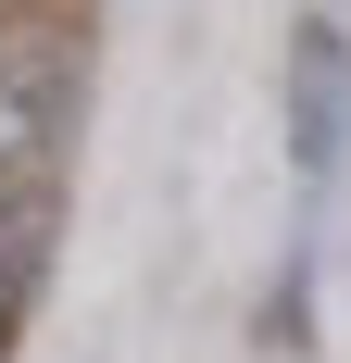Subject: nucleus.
I'll use <instances>...</instances> for the list:
<instances>
[{
    "mask_svg": "<svg viewBox=\"0 0 351 363\" xmlns=\"http://www.w3.org/2000/svg\"><path fill=\"white\" fill-rule=\"evenodd\" d=\"M276 113H288V176L326 201L339 163H351V26H339V13H301V26H288Z\"/></svg>",
    "mask_w": 351,
    "mask_h": 363,
    "instance_id": "f257e3e1",
    "label": "nucleus"
},
{
    "mask_svg": "<svg viewBox=\"0 0 351 363\" xmlns=\"http://www.w3.org/2000/svg\"><path fill=\"white\" fill-rule=\"evenodd\" d=\"M63 113H75V38L50 26L26 63L0 75V201L50 188V150H63Z\"/></svg>",
    "mask_w": 351,
    "mask_h": 363,
    "instance_id": "f03ea898",
    "label": "nucleus"
},
{
    "mask_svg": "<svg viewBox=\"0 0 351 363\" xmlns=\"http://www.w3.org/2000/svg\"><path fill=\"white\" fill-rule=\"evenodd\" d=\"M50 238H63V201H50V188H26V201H0V351L26 338L38 289H50Z\"/></svg>",
    "mask_w": 351,
    "mask_h": 363,
    "instance_id": "7ed1b4c3",
    "label": "nucleus"
},
{
    "mask_svg": "<svg viewBox=\"0 0 351 363\" xmlns=\"http://www.w3.org/2000/svg\"><path fill=\"white\" fill-rule=\"evenodd\" d=\"M38 38H50V13H38V0H0V75H13V63H26V50H38Z\"/></svg>",
    "mask_w": 351,
    "mask_h": 363,
    "instance_id": "20e7f679",
    "label": "nucleus"
}]
</instances>
